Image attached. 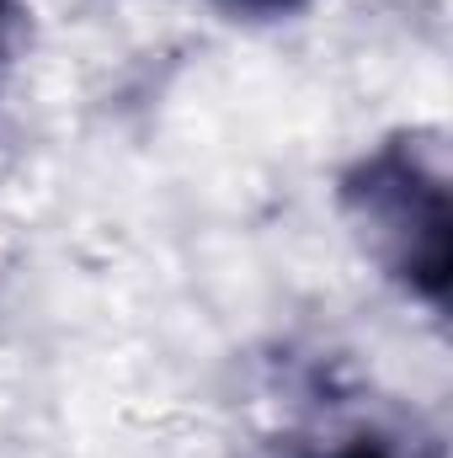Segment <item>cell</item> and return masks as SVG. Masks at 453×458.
<instances>
[{
  "instance_id": "1",
  "label": "cell",
  "mask_w": 453,
  "mask_h": 458,
  "mask_svg": "<svg viewBox=\"0 0 453 458\" xmlns=\"http://www.w3.org/2000/svg\"><path fill=\"white\" fill-rule=\"evenodd\" d=\"M337 208L363 256L416 304L443 310L453 283V203L438 133L400 128L337 176Z\"/></svg>"
},
{
  "instance_id": "2",
  "label": "cell",
  "mask_w": 453,
  "mask_h": 458,
  "mask_svg": "<svg viewBox=\"0 0 453 458\" xmlns=\"http://www.w3.org/2000/svg\"><path fill=\"white\" fill-rule=\"evenodd\" d=\"M272 458H443V443L422 427L346 421V427H326V432L283 437Z\"/></svg>"
},
{
  "instance_id": "3",
  "label": "cell",
  "mask_w": 453,
  "mask_h": 458,
  "mask_svg": "<svg viewBox=\"0 0 453 458\" xmlns=\"http://www.w3.org/2000/svg\"><path fill=\"white\" fill-rule=\"evenodd\" d=\"M214 5L235 21H288V16L310 11L315 0H214Z\"/></svg>"
},
{
  "instance_id": "4",
  "label": "cell",
  "mask_w": 453,
  "mask_h": 458,
  "mask_svg": "<svg viewBox=\"0 0 453 458\" xmlns=\"http://www.w3.org/2000/svg\"><path fill=\"white\" fill-rule=\"evenodd\" d=\"M16 27H21V5H16V0H0V64H5V54L16 48Z\"/></svg>"
}]
</instances>
